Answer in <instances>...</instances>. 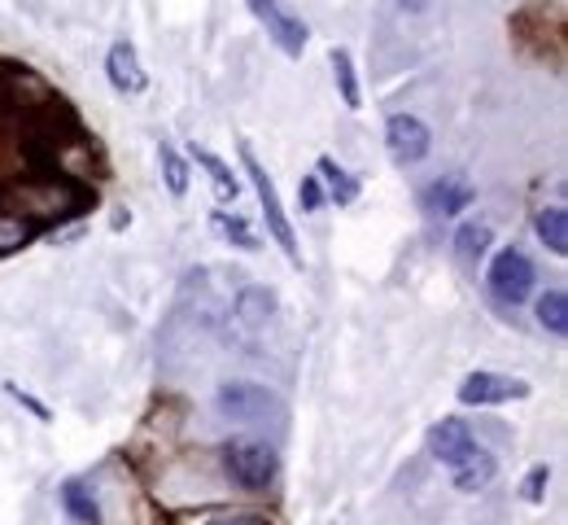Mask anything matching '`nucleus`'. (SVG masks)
Here are the masks:
<instances>
[{
  "label": "nucleus",
  "mask_w": 568,
  "mask_h": 525,
  "mask_svg": "<svg viewBox=\"0 0 568 525\" xmlns=\"http://www.w3.org/2000/svg\"><path fill=\"white\" fill-rule=\"evenodd\" d=\"M0 206L18 211L22 220H31L36 228L62 224L79 211L92 206V189L79 180V175H67V171H40V175H18L0 189Z\"/></svg>",
  "instance_id": "nucleus-1"
},
{
  "label": "nucleus",
  "mask_w": 568,
  "mask_h": 525,
  "mask_svg": "<svg viewBox=\"0 0 568 525\" xmlns=\"http://www.w3.org/2000/svg\"><path fill=\"white\" fill-rule=\"evenodd\" d=\"M241 162H245V175H250V184H254V193H258V206H263V220H267V232L276 236V245L284 250V259L293 263V267H302V250H297V232L288 224V215H284L281 206V193H276V184H272V175H267V166L254 158L250 145H241Z\"/></svg>",
  "instance_id": "nucleus-2"
},
{
  "label": "nucleus",
  "mask_w": 568,
  "mask_h": 525,
  "mask_svg": "<svg viewBox=\"0 0 568 525\" xmlns=\"http://www.w3.org/2000/svg\"><path fill=\"white\" fill-rule=\"evenodd\" d=\"M223 473L241 486V491H267L281 473V455L267 443H254V438H232L223 447Z\"/></svg>",
  "instance_id": "nucleus-3"
},
{
  "label": "nucleus",
  "mask_w": 568,
  "mask_h": 525,
  "mask_svg": "<svg viewBox=\"0 0 568 525\" xmlns=\"http://www.w3.org/2000/svg\"><path fill=\"white\" fill-rule=\"evenodd\" d=\"M490 294H495L503 306H520V302L534 294V263H529V254L525 250H516V245H507V250H498L495 263H490Z\"/></svg>",
  "instance_id": "nucleus-4"
},
{
  "label": "nucleus",
  "mask_w": 568,
  "mask_h": 525,
  "mask_svg": "<svg viewBox=\"0 0 568 525\" xmlns=\"http://www.w3.org/2000/svg\"><path fill=\"white\" fill-rule=\"evenodd\" d=\"M219 412L227 416V421H245V425H258V421H267V416H281V403H276V394H267L263 385H254V381H227V385H219Z\"/></svg>",
  "instance_id": "nucleus-5"
},
{
  "label": "nucleus",
  "mask_w": 568,
  "mask_h": 525,
  "mask_svg": "<svg viewBox=\"0 0 568 525\" xmlns=\"http://www.w3.org/2000/svg\"><path fill=\"white\" fill-rule=\"evenodd\" d=\"M529 398V381L507 373H468L459 385V403L464 407H498V403H520Z\"/></svg>",
  "instance_id": "nucleus-6"
},
{
  "label": "nucleus",
  "mask_w": 568,
  "mask_h": 525,
  "mask_svg": "<svg viewBox=\"0 0 568 525\" xmlns=\"http://www.w3.org/2000/svg\"><path fill=\"white\" fill-rule=\"evenodd\" d=\"M245 4H250V13L267 27V36L276 40V49H281L284 58H302V49H306V40H311V31H306L302 18H293L281 0H245Z\"/></svg>",
  "instance_id": "nucleus-7"
},
{
  "label": "nucleus",
  "mask_w": 568,
  "mask_h": 525,
  "mask_svg": "<svg viewBox=\"0 0 568 525\" xmlns=\"http://www.w3.org/2000/svg\"><path fill=\"white\" fill-rule=\"evenodd\" d=\"M385 145H389V158H394L398 166H416V162H425L428 150H433V132H428L425 119H416V114H389V123H385Z\"/></svg>",
  "instance_id": "nucleus-8"
},
{
  "label": "nucleus",
  "mask_w": 568,
  "mask_h": 525,
  "mask_svg": "<svg viewBox=\"0 0 568 525\" xmlns=\"http://www.w3.org/2000/svg\"><path fill=\"white\" fill-rule=\"evenodd\" d=\"M105 75H110V83H114L123 97H141L144 88H149V75H144L141 53H136L132 40H114V44H110V53H105Z\"/></svg>",
  "instance_id": "nucleus-9"
},
{
  "label": "nucleus",
  "mask_w": 568,
  "mask_h": 525,
  "mask_svg": "<svg viewBox=\"0 0 568 525\" xmlns=\"http://www.w3.org/2000/svg\"><path fill=\"white\" fill-rule=\"evenodd\" d=\"M450 477H455V491L477 495V491H486V486L498 477V460L486 447H477V443H473V447L450 464Z\"/></svg>",
  "instance_id": "nucleus-10"
},
{
  "label": "nucleus",
  "mask_w": 568,
  "mask_h": 525,
  "mask_svg": "<svg viewBox=\"0 0 568 525\" xmlns=\"http://www.w3.org/2000/svg\"><path fill=\"white\" fill-rule=\"evenodd\" d=\"M473 198H477V189L464 175H442L437 184H428L425 193H420L428 215H459V211L473 206Z\"/></svg>",
  "instance_id": "nucleus-11"
},
{
  "label": "nucleus",
  "mask_w": 568,
  "mask_h": 525,
  "mask_svg": "<svg viewBox=\"0 0 568 525\" xmlns=\"http://www.w3.org/2000/svg\"><path fill=\"white\" fill-rule=\"evenodd\" d=\"M468 447H473V430H468V421L446 416V421H437V425L428 430V455H433V460H442L446 468H450V464H455Z\"/></svg>",
  "instance_id": "nucleus-12"
},
{
  "label": "nucleus",
  "mask_w": 568,
  "mask_h": 525,
  "mask_svg": "<svg viewBox=\"0 0 568 525\" xmlns=\"http://www.w3.org/2000/svg\"><path fill=\"white\" fill-rule=\"evenodd\" d=\"M315 175H320V184H328V198L337 202V206H351L358 202V180L342 166V162H333L328 153L315 162Z\"/></svg>",
  "instance_id": "nucleus-13"
},
{
  "label": "nucleus",
  "mask_w": 568,
  "mask_h": 525,
  "mask_svg": "<svg viewBox=\"0 0 568 525\" xmlns=\"http://www.w3.org/2000/svg\"><path fill=\"white\" fill-rule=\"evenodd\" d=\"M236 315H241L250 329H263V324L276 315V294H272L267 285H250V290H241V299H236Z\"/></svg>",
  "instance_id": "nucleus-14"
},
{
  "label": "nucleus",
  "mask_w": 568,
  "mask_h": 525,
  "mask_svg": "<svg viewBox=\"0 0 568 525\" xmlns=\"http://www.w3.org/2000/svg\"><path fill=\"white\" fill-rule=\"evenodd\" d=\"M490 241H495V228L490 224H464L455 232V259L459 263H481L490 254Z\"/></svg>",
  "instance_id": "nucleus-15"
},
{
  "label": "nucleus",
  "mask_w": 568,
  "mask_h": 525,
  "mask_svg": "<svg viewBox=\"0 0 568 525\" xmlns=\"http://www.w3.org/2000/svg\"><path fill=\"white\" fill-rule=\"evenodd\" d=\"M193 158H197V166L211 175V184H214V193H219V202H236L241 198V180L232 175V166L219 158V153L211 150H193Z\"/></svg>",
  "instance_id": "nucleus-16"
},
{
  "label": "nucleus",
  "mask_w": 568,
  "mask_h": 525,
  "mask_svg": "<svg viewBox=\"0 0 568 525\" xmlns=\"http://www.w3.org/2000/svg\"><path fill=\"white\" fill-rule=\"evenodd\" d=\"M538 241L551 250V254H568V211L565 206H547V211H538Z\"/></svg>",
  "instance_id": "nucleus-17"
},
{
  "label": "nucleus",
  "mask_w": 568,
  "mask_h": 525,
  "mask_svg": "<svg viewBox=\"0 0 568 525\" xmlns=\"http://www.w3.org/2000/svg\"><path fill=\"white\" fill-rule=\"evenodd\" d=\"M534 311H538V324H542L551 337H565L568 333V294L565 290H547V294H538Z\"/></svg>",
  "instance_id": "nucleus-18"
},
{
  "label": "nucleus",
  "mask_w": 568,
  "mask_h": 525,
  "mask_svg": "<svg viewBox=\"0 0 568 525\" xmlns=\"http://www.w3.org/2000/svg\"><path fill=\"white\" fill-rule=\"evenodd\" d=\"M211 228L227 241V245H236V250H258V236H254V228L245 224L236 211H211Z\"/></svg>",
  "instance_id": "nucleus-19"
},
{
  "label": "nucleus",
  "mask_w": 568,
  "mask_h": 525,
  "mask_svg": "<svg viewBox=\"0 0 568 525\" xmlns=\"http://www.w3.org/2000/svg\"><path fill=\"white\" fill-rule=\"evenodd\" d=\"M62 504H67V513H71L74 522L101 525V504H97V495H92L83 482H67V486H62Z\"/></svg>",
  "instance_id": "nucleus-20"
},
{
  "label": "nucleus",
  "mask_w": 568,
  "mask_h": 525,
  "mask_svg": "<svg viewBox=\"0 0 568 525\" xmlns=\"http://www.w3.org/2000/svg\"><path fill=\"white\" fill-rule=\"evenodd\" d=\"M333 79H337V92H342L346 110H358V105H363V92H358V75H355V58H351V49H333Z\"/></svg>",
  "instance_id": "nucleus-21"
},
{
  "label": "nucleus",
  "mask_w": 568,
  "mask_h": 525,
  "mask_svg": "<svg viewBox=\"0 0 568 525\" xmlns=\"http://www.w3.org/2000/svg\"><path fill=\"white\" fill-rule=\"evenodd\" d=\"M36 232H40V228L31 224V220H22L18 211L0 206V254H9V250H22V245H27Z\"/></svg>",
  "instance_id": "nucleus-22"
},
{
  "label": "nucleus",
  "mask_w": 568,
  "mask_h": 525,
  "mask_svg": "<svg viewBox=\"0 0 568 525\" xmlns=\"http://www.w3.org/2000/svg\"><path fill=\"white\" fill-rule=\"evenodd\" d=\"M158 162H162V180L171 189V198L189 193V162L175 153V145H158Z\"/></svg>",
  "instance_id": "nucleus-23"
},
{
  "label": "nucleus",
  "mask_w": 568,
  "mask_h": 525,
  "mask_svg": "<svg viewBox=\"0 0 568 525\" xmlns=\"http://www.w3.org/2000/svg\"><path fill=\"white\" fill-rule=\"evenodd\" d=\"M547 482H551V468H547V464L529 468V477L520 482V499H525V504H542V499H547Z\"/></svg>",
  "instance_id": "nucleus-24"
},
{
  "label": "nucleus",
  "mask_w": 568,
  "mask_h": 525,
  "mask_svg": "<svg viewBox=\"0 0 568 525\" xmlns=\"http://www.w3.org/2000/svg\"><path fill=\"white\" fill-rule=\"evenodd\" d=\"M297 202H302L306 215H315V211L324 206V184H320V175H302V184H297Z\"/></svg>",
  "instance_id": "nucleus-25"
},
{
  "label": "nucleus",
  "mask_w": 568,
  "mask_h": 525,
  "mask_svg": "<svg viewBox=\"0 0 568 525\" xmlns=\"http://www.w3.org/2000/svg\"><path fill=\"white\" fill-rule=\"evenodd\" d=\"M9 394H13V398H18V403H22V407H31V412H36V416H40V421H49V407H44V403H40V398H31V394H27V390H22V385H9Z\"/></svg>",
  "instance_id": "nucleus-26"
},
{
  "label": "nucleus",
  "mask_w": 568,
  "mask_h": 525,
  "mask_svg": "<svg viewBox=\"0 0 568 525\" xmlns=\"http://www.w3.org/2000/svg\"><path fill=\"white\" fill-rule=\"evenodd\" d=\"M206 525H267L263 517H254V513H232V517H214Z\"/></svg>",
  "instance_id": "nucleus-27"
},
{
  "label": "nucleus",
  "mask_w": 568,
  "mask_h": 525,
  "mask_svg": "<svg viewBox=\"0 0 568 525\" xmlns=\"http://www.w3.org/2000/svg\"><path fill=\"white\" fill-rule=\"evenodd\" d=\"M398 4H403V9H412V13H420V9H425V0H398Z\"/></svg>",
  "instance_id": "nucleus-28"
}]
</instances>
